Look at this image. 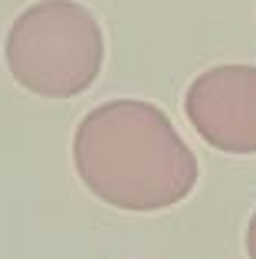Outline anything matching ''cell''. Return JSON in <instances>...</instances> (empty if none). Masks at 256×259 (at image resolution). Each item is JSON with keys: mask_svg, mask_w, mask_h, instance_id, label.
Segmentation results:
<instances>
[{"mask_svg": "<svg viewBox=\"0 0 256 259\" xmlns=\"http://www.w3.org/2000/svg\"><path fill=\"white\" fill-rule=\"evenodd\" d=\"M72 164L92 197L125 213H158L197 187V158L164 108L145 99L96 105L72 135Z\"/></svg>", "mask_w": 256, "mask_h": 259, "instance_id": "1", "label": "cell"}, {"mask_svg": "<svg viewBox=\"0 0 256 259\" xmlns=\"http://www.w3.org/2000/svg\"><path fill=\"white\" fill-rule=\"evenodd\" d=\"M243 246H246V256L256 259V210L250 217V223H246V236H243Z\"/></svg>", "mask_w": 256, "mask_h": 259, "instance_id": "4", "label": "cell"}, {"mask_svg": "<svg viewBox=\"0 0 256 259\" xmlns=\"http://www.w3.org/2000/svg\"><path fill=\"white\" fill-rule=\"evenodd\" d=\"M194 132L224 154H256V66L224 63L204 69L184 92Z\"/></svg>", "mask_w": 256, "mask_h": 259, "instance_id": "3", "label": "cell"}, {"mask_svg": "<svg viewBox=\"0 0 256 259\" xmlns=\"http://www.w3.org/2000/svg\"><path fill=\"white\" fill-rule=\"evenodd\" d=\"M7 69L39 99H76L99 79L105 36L96 13L76 0H39L7 33Z\"/></svg>", "mask_w": 256, "mask_h": 259, "instance_id": "2", "label": "cell"}]
</instances>
